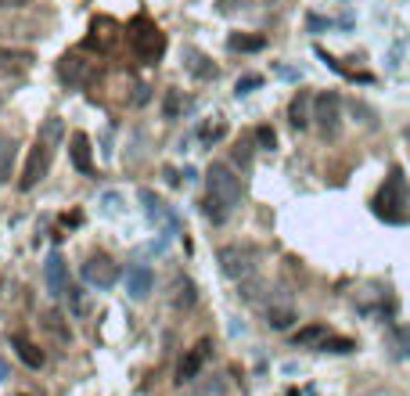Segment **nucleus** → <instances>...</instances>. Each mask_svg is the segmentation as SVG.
I'll list each match as a JSON object with an SVG mask.
<instances>
[{"label":"nucleus","mask_w":410,"mask_h":396,"mask_svg":"<svg viewBox=\"0 0 410 396\" xmlns=\"http://www.w3.org/2000/svg\"><path fill=\"white\" fill-rule=\"evenodd\" d=\"M169 303L177 306V310H191L194 303H198V288H194V281L191 278H177V281H173Z\"/></svg>","instance_id":"nucleus-17"},{"label":"nucleus","mask_w":410,"mask_h":396,"mask_svg":"<svg viewBox=\"0 0 410 396\" xmlns=\"http://www.w3.org/2000/svg\"><path fill=\"white\" fill-rule=\"evenodd\" d=\"M234 162H242V166H249V141H242L234 148Z\"/></svg>","instance_id":"nucleus-33"},{"label":"nucleus","mask_w":410,"mask_h":396,"mask_svg":"<svg viewBox=\"0 0 410 396\" xmlns=\"http://www.w3.org/2000/svg\"><path fill=\"white\" fill-rule=\"evenodd\" d=\"M317 58H320V61H324V65H328L331 72H338V76H349V72H345V69L338 65V61H335V58H331L328 51H320V47H317Z\"/></svg>","instance_id":"nucleus-32"},{"label":"nucleus","mask_w":410,"mask_h":396,"mask_svg":"<svg viewBox=\"0 0 410 396\" xmlns=\"http://www.w3.org/2000/svg\"><path fill=\"white\" fill-rule=\"evenodd\" d=\"M374 216L378 220H385V223H410V184H407V177H403V170L400 166H393L388 170V177H385V184H381V191H378V198H374Z\"/></svg>","instance_id":"nucleus-2"},{"label":"nucleus","mask_w":410,"mask_h":396,"mask_svg":"<svg viewBox=\"0 0 410 396\" xmlns=\"http://www.w3.org/2000/svg\"><path fill=\"white\" fill-rule=\"evenodd\" d=\"M220 270H223V278L242 281L255 270V253L249 245H227V248H220Z\"/></svg>","instance_id":"nucleus-6"},{"label":"nucleus","mask_w":410,"mask_h":396,"mask_svg":"<svg viewBox=\"0 0 410 396\" xmlns=\"http://www.w3.org/2000/svg\"><path fill=\"white\" fill-rule=\"evenodd\" d=\"M198 396H227V382H223V379H209V382L198 389Z\"/></svg>","instance_id":"nucleus-29"},{"label":"nucleus","mask_w":410,"mask_h":396,"mask_svg":"<svg viewBox=\"0 0 410 396\" xmlns=\"http://www.w3.org/2000/svg\"><path fill=\"white\" fill-rule=\"evenodd\" d=\"M58 79L65 83V87H83V83L94 79V61L79 58L76 51L65 54V58L58 61Z\"/></svg>","instance_id":"nucleus-8"},{"label":"nucleus","mask_w":410,"mask_h":396,"mask_svg":"<svg viewBox=\"0 0 410 396\" xmlns=\"http://www.w3.org/2000/svg\"><path fill=\"white\" fill-rule=\"evenodd\" d=\"M205 357H209V339H202L198 346H194L187 357L177 364V382L180 386H187V382H194L202 374V364H205Z\"/></svg>","instance_id":"nucleus-12"},{"label":"nucleus","mask_w":410,"mask_h":396,"mask_svg":"<svg viewBox=\"0 0 410 396\" xmlns=\"http://www.w3.org/2000/svg\"><path fill=\"white\" fill-rule=\"evenodd\" d=\"M69 155H72V166L83 177H94V148H90V137L83 130L69 137Z\"/></svg>","instance_id":"nucleus-11"},{"label":"nucleus","mask_w":410,"mask_h":396,"mask_svg":"<svg viewBox=\"0 0 410 396\" xmlns=\"http://www.w3.org/2000/svg\"><path fill=\"white\" fill-rule=\"evenodd\" d=\"M263 87V76H255V72H249V76H242L237 79V87H234V94H252V90H259Z\"/></svg>","instance_id":"nucleus-25"},{"label":"nucleus","mask_w":410,"mask_h":396,"mask_svg":"<svg viewBox=\"0 0 410 396\" xmlns=\"http://www.w3.org/2000/svg\"><path fill=\"white\" fill-rule=\"evenodd\" d=\"M51 170V144L47 141H36L29 155H26V166H22V173H18V191H33V187L47 177Z\"/></svg>","instance_id":"nucleus-5"},{"label":"nucleus","mask_w":410,"mask_h":396,"mask_svg":"<svg viewBox=\"0 0 410 396\" xmlns=\"http://www.w3.org/2000/svg\"><path fill=\"white\" fill-rule=\"evenodd\" d=\"M83 285H90V288H112L119 281V267L112 256H104V253H94L90 260L83 263Z\"/></svg>","instance_id":"nucleus-7"},{"label":"nucleus","mask_w":410,"mask_h":396,"mask_svg":"<svg viewBox=\"0 0 410 396\" xmlns=\"http://www.w3.org/2000/svg\"><path fill=\"white\" fill-rule=\"evenodd\" d=\"M61 134H65V127H61V119H58V116H54V119H47V122L40 127V141H51V137L58 141Z\"/></svg>","instance_id":"nucleus-26"},{"label":"nucleus","mask_w":410,"mask_h":396,"mask_svg":"<svg viewBox=\"0 0 410 396\" xmlns=\"http://www.w3.org/2000/svg\"><path fill=\"white\" fill-rule=\"evenodd\" d=\"M166 116H169V119H177V116H180V94H177V90H169V94H166Z\"/></svg>","instance_id":"nucleus-30"},{"label":"nucleus","mask_w":410,"mask_h":396,"mask_svg":"<svg viewBox=\"0 0 410 396\" xmlns=\"http://www.w3.org/2000/svg\"><path fill=\"white\" fill-rule=\"evenodd\" d=\"M328 335H331V328H328V324H306V328H299L295 335H292V342L302 346V349H320Z\"/></svg>","instance_id":"nucleus-16"},{"label":"nucleus","mask_w":410,"mask_h":396,"mask_svg":"<svg viewBox=\"0 0 410 396\" xmlns=\"http://www.w3.org/2000/svg\"><path fill=\"white\" fill-rule=\"evenodd\" d=\"M141 202H144V213H148L151 220H162V202H159L155 191H141Z\"/></svg>","instance_id":"nucleus-24"},{"label":"nucleus","mask_w":410,"mask_h":396,"mask_svg":"<svg viewBox=\"0 0 410 396\" xmlns=\"http://www.w3.org/2000/svg\"><path fill=\"white\" fill-rule=\"evenodd\" d=\"M0 379H8V364L4 361H0Z\"/></svg>","instance_id":"nucleus-37"},{"label":"nucleus","mask_w":410,"mask_h":396,"mask_svg":"<svg viewBox=\"0 0 410 396\" xmlns=\"http://www.w3.org/2000/svg\"><path fill=\"white\" fill-rule=\"evenodd\" d=\"M22 396H26V393H22Z\"/></svg>","instance_id":"nucleus-39"},{"label":"nucleus","mask_w":410,"mask_h":396,"mask_svg":"<svg viewBox=\"0 0 410 396\" xmlns=\"http://www.w3.org/2000/svg\"><path fill=\"white\" fill-rule=\"evenodd\" d=\"M242 202V177H237L227 162H212L205 170V195H202V213L212 223H223L234 205Z\"/></svg>","instance_id":"nucleus-1"},{"label":"nucleus","mask_w":410,"mask_h":396,"mask_svg":"<svg viewBox=\"0 0 410 396\" xmlns=\"http://www.w3.org/2000/svg\"><path fill=\"white\" fill-rule=\"evenodd\" d=\"M29 0H0V8H26Z\"/></svg>","instance_id":"nucleus-36"},{"label":"nucleus","mask_w":410,"mask_h":396,"mask_svg":"<svg viewBox=\"0 0 410 396\" xmlns=\"http://www.w3.org/2000/svg\"><path fill=\"white\" fill-rule=\"evenodd\" d=\"M313 122L324 137H338L342 130V97L338 90H320L313 97Z\"/></svg>","instance_id":"nucleus-4"},{"label":"nucleus","mask_w":410,"mask_h":396,"mask_svg":"<svg viewBox=\"0 0 410 396\" xmlns=\"http://www.w3.org/2000/svg\"><path fill=\"white\" fill-rule=\"evenodd\" d=\"M79 220H83L79 213H65V216H61V223H65V227H76Z\"/></svg>","instance_id":"nucleus-34"},{"label":"nucleus","mask_w":410,"mask_h":396,"mask_svg":"<svg viewBox=\"0 0 410 396\" xmlns=\"http://www.w3.org/2000/svg\"><path fill=\"white\" fill-rule=\"evenodd\" d=\"M407 141H410V130H407Z\"/></svg>","instance_id":"nucleus-38"},{"label":"nucleus","mask_w":410,"mask_h":396,"mask_svg":"<svg viewBox=\"0 0 410 396\" xmlns=\"http://www.w3.org/2000/svg\"><path fill=\"white\" fill-rule=\"evenodd\" d=\"M11 159H15V144H0V180H8Z\"/></svg>","instance_id":"nucleus-27"},{"label":"nucleus","mask_w":410,"mask_h":396,"mask_svg":"<svg viewBox=\"0 0 410 396\" xmlns=\"http://www.w3.org/2000/svg\"><path fill=\"white\" fill-rule=\"evenodd\" d=\"M11 349H15V357L26 364V367H33V371H40L43 364H47V357H43V349L40 346H33L29 339H22V335H15L11 339Z\"/></svg>","instance_id":"nucleus-15"},{"label":"nucleus","mask_w":410,"mask_h":396,"mask_svg":"<svg viewBox=\"0 0 410 396\" xmlns=\"http://www.w3.org/2000/svg\"><path fill=\"white\" fill-rule=\"evenodd\" d=\"M151 94H148V87H137V94H134V105H144Z\"/></svg>","instance_id":"nucleus-35"},{"label":"nucleus","mask_w":410,"mask_h":396,"mask_svg":"<svg viewBox=\"0 0 410 396\" xmlns=\"http://www.w3.org/2000/svg\"><path fill=\"white\" fill-rule=\"evenodd\" d=\"M320 349H324V353H353V349H356V342H353V339H338V335H328Z\"/></svg>","instance_id":"nucleus-23"},{"label":"nucleus","mask_w":410,"mask_h":396,"mask_svg":"<svg viewBox=\"0 0 410 396\" xmlns=\"http://www.w3.org/2000/svg\"><path fill=\"white\" fill-rule=\"evenodd\" d=\"M116 36H119V26L112 22V18H94L90 36H86V47L90 51H108V47H116Z\"/></svg>","instance_id":"nucleus-13"},{"label":"nucleus","mask_w":410,"mask_h":396,"mask_svg":"<svg viewBox=\"0 0 410 396\" xmlns=\"http://www.w3.org/2000/svg\"><path fill=\"white\" fill-rule=\"evenodd\" d=\"M227 47L234 54H255V51L267 47V36H259V33H234V36H227Z\"/></svg>","instance_id":"nucleus-18"},{"label":"nucleus","mask_w":410,"mask_h":396,"mask_svg":"<svg viewBox=\"0 0 410 396\" xmlns=\"http://www.w3.org/2000/svg\"><path fill=\"white\" fill-rule=\"evenodd\" d=\"M126 36H129V44H134V51H137V58L144 61V65H155V61L166 54V36L148 15H137L134 22H129Z\"/></svg>","instance_id":"nucleus-3"},{"label":"nucleus","mask_w":410,"mask_h":396,"mask_svg":"<svg viewBox=\"0 0 410 396\" xmlns=\"http://www.w3.org/2000/svg\"><path fill=\"white\" fill-rule=\"evenodd\" d=\"M187 69H191V76H198V79H216V76H220V69H216L212 61L205 54H198V51H187Z\"/></svg>","instance_id":"nucleus-20"},{"label":"nucleus","mask_w":410,"mask_h":396,"mask_svg":"<svg viewBox=\"0 0 410 396\" xmlns=\"http://www.w3.org/2000/svg\"><path fill=\"white\" fill-rule=\"evenodd\" d=\"M255 141H259V148H263V152H274L277 148V134L270 127H259L255 130Z\"/></svg>","instance_id":"nucleus-28"},{"label":"nucleus","mask_w":410,"mask_h":396,"mask_svg":"<svg viewBox=\"0 0 410 396\" xmlns=\"http://www.w3.org/2000/svg\"><path fill=\"white\" fill-rule=\"evenodd\" d=\"M43 281H47V288H51L54 299L69 296V267H65V260H61L58 253H51L47 263H43Z\"/></svg>","instance_id":"nucleus-10"},{"label":"nucleus","mask_w":410,"mask_h":396,"mask_svg":"<svg viewBox=\"0 0 410 396\" xmlns=\"http://www.w3.org/2000/svg\"><path fill=\"white\" fill-rule=\"evenodd\" d=\"M292 321H295L292 310H270V314H267V324H270L274 331H285V328H292Z\"/></svg>","instance_id":"nucleus-22"},{"label":"nucleus","mask_w":410,"mask_h":396,"mask_svg":"<svg viewBox=\"0 0 410 396\" xmlns=\"http://www.w3.org/2000/svg\"><path fill=\"white\" fill-rule=\"evenodd\" d=\"M393 353L400 361H410V328H396L393 331Z\"/></svg>","instance_id":"nucleus-21"},{"label":"nucleus","mask_w":410,"mask_h":396,"mask_svg":"<svg viewBox=\"0 0 410 396\" xmlns=\"http://www.w3.org/2000/svg\"><path fill=\"white\" fill-rule=\"evenodd\" d=\"M313 97H310V90H299L295 97H292V105H288V122H292V130H306L310 122H313Z\"/></svg>","instance_id":"nucleus-14"},{"label":"nucleus","mask_w":410,"mask_h":396,"mask_svg":"<svg viewBox=\"0 0 410 396\" xmlns=\"http://www.w3.org/2000/svg\"><path fill=\"white\" fill-rule=\"evenodd\" d=\"M33 65V54L29 51H18V47H0V72H22Z\"/></svg>","instance_id":"nucleus-19"},{"label":"nucleus","mask_w":410,"mask_h":396,"mask_svg":"<svg viewBox=\"0 0 410 396\" xmlns=\"http://www.w3.org/2000/svg\"><path fill=\"white\" fill-rule=\"evenodd\" d=\"M306 26H310V33H320V29H331L335 22H331V18H320V15H310Z\"/></svg>","instance_id":"nucleus-31"},{"label":"nucleus","mask_w":410,"mask_h":396,"mask_svg":"<svg viewBox=\"0 0 410 396\" xmlns=\"http://www.w3.org/2000/svg\"><path fill=\"white\" fill-rule=\"evenodd\" d=\"M126 292H129V299H148L151 296V288H155V270H151L148 263H134V267H126Z\"/></svg>","instance_id":"nucleus-9"}]
</instances>
